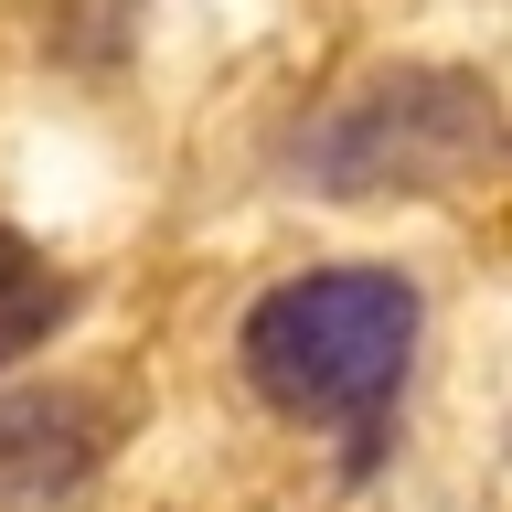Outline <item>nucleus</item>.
<instances>
[{"mask_svg":"<svg viewBox=\"0 0 512 512\" xmlns=\"http://www.w3.org/2000/svg\"><path fill=\"white\" fill-rule=\"evenodd\" d=\"M502 150V118L470 75H384L310 139V182L320 192H438L459 171Z\"/></svg>","mask_w":512,"mask_h":512,"instance_id":"nucleus-2","label":"nucleus"},{"mask_svg":"<svg viewBox=\"0 0 512 512\" xmlns=\"http://www.w3.org/2000/svg\"><path fill=\"white\" fill-rule=\"evenodd\" d=\"M416 363V288L395 267H320L246 310V374L278 416L363 427Z\"/></svg>","mask_w":512,"mask_h":512,"instance_id":"nucleus-1","label":"nucleus"},{"mask_svg":"<svg viewBox=\"0 0 512 512\" xmlns=\"http://www.w3.org/2000/svg\"><path fill=\"white\" fill-rule=\"evenodd\" d=\"M64 310H75V288L54 278V256H32L11 224H0V363H22V352H43L64 331Z\"/></svg>","mask_w":512,"mask_h":512,"instance_id":"nucleus-4","label":"nucleus"},{"mask_svg":"<svg viewBox=\"0 0 512 512\" xmlns=\"http://www.w3.org/2000/svg\"><path fill=\"white\" fill-rule=\"evenodd\" d=\"M107 459V416L86 395H0V502H64Z\"/></svg>","mask_w":512,"mask_h":512,"instance_id":"nucleus-3","label":"nucleus"}]
</instances>
